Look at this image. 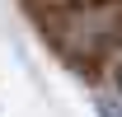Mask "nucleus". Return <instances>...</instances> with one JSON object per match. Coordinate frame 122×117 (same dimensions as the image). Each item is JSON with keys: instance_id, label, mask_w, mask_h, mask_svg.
<instances>
[{"instance_id": "f257e3e1", "label": "nucleus", "mask_w": 122, "mask_h": 117, "mask_svg": "<svg viewBox=\"0 0 122 117\" xmlns=\"http://www.w3.org/2000/svg\"><path fill=\"white\" fill-rule=\"evenodd\" d=\"M99 117H122V103H99Z\"/></svg>"}, {"instance_id": "f03ea898", "label": "nucleus", "mask_w": 122, "mask_h": 117, "mask_svg": "<svg viewBox=\"0 0 122 117\" xmlns=\"http://www.w3.org/2000/svg\"><path fill=\"white\" fill-rule=\"evenodd\" d=\"M117 89H122V66H117Z\"/></svg>"}]
</instances>
